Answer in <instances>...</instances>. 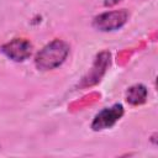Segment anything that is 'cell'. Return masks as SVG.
Masks as SVG:
<instances>
[{
    "instance_id": "obj_3",
    "label": "cell",
    "mask_w": 158,
    "mask_h": 158,
    "mask_svg": "<svg viewBox=\"0 0 158 158\" xmlns=\"http://www.w3.org/2000/svg\"><path fill=\"white\" fill-rule=\"evenodd\" d=\"M0 51L14 62H23L31 57L33 46L26 38H14L2 44Z\"/></svg>"
},
{
    "instance_id": "obj_5",
    "label": "cell",
    "mask_w": 158,
    "mask_h": 158,
    "mask_svg": "<svg viewBox=\"0 0 158 158\" xmlns=\"http://www.w3.org/2000/svg\"><path fill=\"white\" fill-rule=\"evenodd\" d=\"M110 62H111V54L107 51H102L96 56V59L93 64L91 70L83 78L81 83L79 84L80 88H86V86H91L96 83L100 81L101 77L105 74L106 69L110 67Z\"/></svg>"
},
{
    "instance_id": "obj_2",
    "label": "cell",
    "mask_w": 158,
    "mask_h": 158,
    "mask_svg": "<svg viewBox=\"0 0 158 158\" xmlns=\"http://www.w3.org/2000/svg\"><path fill=\"white\" fill-rule=\"evenodd\" d=\"M128 21V11L125 9L102 12L94 17L93 27L101 32H111L121 28Z\"/></svg>"
},
{
    "instance_id": "obj_6",
    "label": "cell",
    "mask_w": 158,
    "mask_h": 158,
    "mask_svg": "<svg viewBox=\"0 0 158 158\" xmlns=\"http://www.w3.org/2000/svg\"><path fill=\"white\" fill-rule=\"evenodd\" d=\"M148 98V90L143 84H135L126 91V101L130 105L138 106L146 102Z\"/></svg>"
},
{
    "instance_id": "obj_7",
    "label": "cell",
    "mask_w": 158,
    "mask_h": 158,
    "mask_svg": "<svg viewBox=\"0 0 158 158\" xmlns=\"http://www.w3.org/2000/svg\"><path fill=\"white\" fill-rule=\"evenodd\" d=\"M118 1H120V0H105L104 4H105L106 6H111V5H115V4L118 2Z\"/></svg>"
},
{
    "instance_id": "obj_4",
    "label": "cell",
    "mask_w": 158,
    "mask_h": 158,
    "mask_svg": "<svg viewBox=\"0 0 158 158\" xmlns=\"http://www.w3.org/2000/svg\"><path fill=\"white\" fill-rule=\"evenodd\" d=\"M123 112L125 110L121 104H115L110 107L102 109L95 115L91 122L93 131H102V130L112 127L123 116Z\"/></svg>"
},
{
    "instance_id": "obj_1",
    "label": "cell",
    "mask_w": 158,
    "mask_h": 158,
    "mask_svg": "<svg viewBox=\"0 0 158 158\" xmlns=\"http://www.w3.org/2000/svg\"><path fill=\"white\" fill-rule=\"evenodd\" d=\"M69 51V44L65 41L56 38L37 52L35 56V65L42 72L56 69L65 62Z\"/></svg>"
}]
</instances>
